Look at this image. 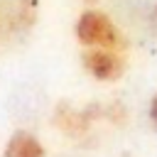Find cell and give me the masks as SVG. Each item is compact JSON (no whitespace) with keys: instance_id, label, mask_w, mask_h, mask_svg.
Here are the masks:
<instances>
[{"instance_id":"obj_3","label":"cell","mask_w":157,"mask_h":157,"mask_svg":"<svg viewBox=\"0 0 157 157\" xmlns=\"http://www.w3.org/2000/svg\"><path fill=\"white\" fill-rule=\"evenodd\" d=\"M2 157H44V145L27 130H17L7 145Z\"/></svg>"},{"instance_id":"obj_8","label":"cell","mask_w":157,"mask_h":157,"mask_svg":"<svg viewBox=\"0 0 157 157\" xmlns=\"http://www.w3.org/2000/svg\"><path fill=\"white\" fill-rule=\"evenodd\" d=\"M152 15H155V22H157V5H155V10H152Z\"/></svg>"},{"instance_id":"obj_4","label":"cell","mask_w":157,"mask_h":157,"mask_svg":"<svg viewBox=\"0 0 157 157\" xmlns=\"http://www.w3.org/2000/svg\"><path fill=\"white\" fill-rule=\"evenodd\" d=\"M88 120H91L88 113H78V110H74V108L66 105V103L56 105L54 123H56V128H61L66 135H81V132H86Z\"/></svg>"},{"instance_id":"obj_1","label":"cell","mask_w":157,"mask_h":157,"mask_svg":"<svg viewBox=\"0 0 157 157\" xmlns=\"http://www.w3.org/2000/svg\"><path fill=\"white\" fill-rule=\"evenodd\" d=\"M74 37L83 49H88V47L115 49V52L128 49V37L123 34V29L113 22V17L108 12H103L98 7H86L83 12H78V17L74 22Z\"/></svg>"},{"instance_id":"obj_6","label":"cell","mask_w":157,"mask_h":157,"mask_svg":"<svg viewBox=\"0 0 157 157\" xmlns=\"http://www.w3.org/2000/svg\"><path fill=\"white\" fill-rule=\"evenodd\" d=\"M147 118H150V125L157 130V93L150 98V105H147Z\"/></svg>"},{"instance_id":"obj_5","label":"cell","mask_w":157,"mask_h":157,"mask_svg":"<svg viewBox=\"0 0 157 157\" xmlns=\"http://www.w3.org/2000/svg\"><path fill=\"white\" fill-rule=\"evenodd\" d=\"M39 15V0H15V27L20 32L29 29L37 22Z\"/></svg>"},{"instance_id":"obj_7","label":"cell","mask_w":157,"mask_h":157,"mask_svg":"<svg viewBox=\"0 0 157 157\" xmlns=\"http://www.w3.org/2000/svg\"><path fill=\"white\" fill-rule=\"evenodd\" d=\"M81 2H86V5H96L98 0H81Z\"/></svg>"},{"instance_id":"obj_2","label":"cell","mask_w":157,"mask_h":157,"mask_svg":"<svg viewBox=\"0 0 157 157\" xmlns=\"http://www.w3.org/2000/svg\"><path fill=\"white\" fill-rule=\"evenodd\" d=\"M81 66L91 78H96L101 83H110V81H118L125 74L128 59H125V52L88 47V49L81 52Z\"/></svg>"}]
</instances>
